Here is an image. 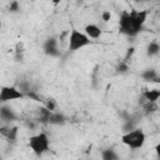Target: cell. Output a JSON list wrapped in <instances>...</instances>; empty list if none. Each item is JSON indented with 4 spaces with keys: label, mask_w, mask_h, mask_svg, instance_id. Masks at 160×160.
<instances>
[{
    "label": "cell",
    "mask_w": 160,
    "mask_h": 160,
    "mask_svg": "<svg viewBox=\"0 0 160 160\" xmlns=\"http://www.w3.org/2000/svg\"><path fill=\"white\" fill-rule=\"evenodd\" d=\"M146 19V10H132L130 12H122L119 20L120 31L129 36H135L142 29V25L145 24Z\"/></svg>",
    "instance_id": "1"
},
{
    "label": "cell",
    "mask_w": 160,
    "mask_h": 160,
    "mask_svg": "<svg viewBox=\"0 0 160 160\" xmlns=\"http://www.w3.org/2000/svg\"><path fill=\"white\" fill-rule=\"evenodd\" d=\"M146 140V135L141 129H132L126 131L122 136H121V142L124 145H126L130 149H140L144 146Z\"/></svg>",
    "instance_id": "2"
},
{
    "label": "cell",
    "mask_w": 160,
    "mask_h": 160,
    "mask_svg": "<svg viewBox=\"0 0 160 160\" xmlns=\"http://www.w3.org/2000/svg\"><path fill=\"white\" fill-rule=\"evenodd\" d=\"M90 44V38L85 34L81 32L76 29H72L69 32V38H68V48L70 51H78L82 48H85L86 45Z\"/></svg>",
    "instance_id": "3"
},
{
    "label": "cell",
    "mask_w": 160,
    "mask_h": 160,
    "mask_svg": "<svg viewBox=\"0 0 160 160\" xmlns=\"http://www.w3.org/2000/svg\"><path fill=\"white\" fill-rule=\"evenodd\" d=\"M49 146H50V140L45 132H39L36 135L30 136L29 139V148L36 155H42L44 152H46L49 150Z\"/></svg>",
    "instance_id": "4"
},
{
    "label": "cell",
    "mask_w": 160,
    "mask_h": 160,
    "mask_svg": "<svg viewBox=\"0 0 160 160\" xmlns=\"http://www.w3.org/2000/svg\"><path fill=\"white\" fill-rule=\"evenodd\" d=\"M25 92L15 86H2L0 90V101L1 102H8L12 100H19L25 98Z\"/></svg>",
    "instance_id": "5"
},
{
    "label": "cell",
    "mask_w": 160,
    "mask_h": 160,
    "mask_svg": "<svg viewBox=\"0 0 160 160\" xmlns=\"http://www.w3.org/2000/svg\"><path fill=\"white\" fill-rule=\"evenodd\" d=\"M44 51H45L48 55H51V56L59 55L58 42H56V39H55V38H50V39L46 40V42L44 44Z\"/></svg>",
    "instance_id": "6"
},
{
    "label": "cell",
    "mask_w": 160,
    "mask_h": 160,
    "mask_svg": "<svg viewBox=\"0 0 160 160\" xmlns=\"http://www.w3.org/2000/svg\"><path fill=\"white\" fill-rule=\"evenodd\" d=\"M84 32L90 38V39H99L102 34V30L96 25V24H88L84 28Z\"/></svg>",
    "instance_id": "7"
},
{
    "label": "cell",
    "mask_w": 160,
    "mask_h": 160,
    "mask_svg": "<svg viewBox=\"0 0 160 160\" xmlns=\"http://www.w3.org/2000/svg\"><path fill=\"white\" fill-rule=\"evenodd\" d=\"M141 78L144 81H148V82H160V76L152 69H146L145 71H142Z\"/></svg>",
    "instance_id": "8"
},
{
    "label": "cell",
    "mask_w": 160,
    "mask_h": 160,
    "mask_svg": "<svg viewBox=\"0 0 160 160\" xmlns=\"http://www.w3.org/2000/svg\"><path fill=\"white\" fill-rule=\"evenodd\" d=\"M144 99L146 101L150 102H156L160 99V89H150V90H145L142 94Z\"/></svg>",
    "instance_id": "9"
},
{
    "label": "cell",
    "mask_w": 160,
    "mask_h": 160,
    "mask_svg": "<svg viewBox=\"0 0 160 160\" xmlns=\"http://www.w3.org/2000/svg\"><path fill=\"white\" fill-rule=\"evenodd\" d=\"M1 135L5 136L6 139L9 140H15L16 139V135H18V128L16 126H11V128H5L2 126L1 130H0Z\"/></svg>",
    "instance_id": "10"
},
{
    "label": "cell",
    "mask_w": 160,
    "mask_h": 160,
    "mask_svg": "<svg viewBox=\"0 0 160 160\" xmlns=\"http://www.w3.org/2000/svg\"><path fill=\"white\" fill-rule=\"evenodd\" d=\"M0 115H1V119L2 120H14L15 119V115L11 110H9L8 108L2 106L1 110H0Z\"/></svg>",
    "instance_id": "11"
},
{
    "label": "cell",
    "mask_w": 160,
    "mask_h": 160,
    "mask_svg": "<svg viewBox=\"0 0 160 160\" xmlns=\"http://www.w3.org/2000/svg\"><path fill=\"white\" fill-rule=\"evenodd\" d=\"M160 51V45L155 41H151L149 45H148V55L152 56V55H156L158 52Z\"/></svg>",
    "instance_id": "12"
},
{
    "label": "cell",
    "mask_w": 160,
    "mask_h": 160,
    "mask_svg": "<svg viewBox=\"0 0 160 160\" xmlns=\"http://www.w3.org/2000/svg\"><path fill=\"white\" fill-rule=\"evenodd\" d=\"M49 122H51V124H61V122H64V116L61 114H59V112H52L51 116H50V121Z\"/></svg>",
    "instance_id": "13"
},
{
    "label": "cell",
    "mask_w": 160,
    "mask_h": 160,
    "mask_svg": "<svg viewBox=\"0 0 160 160\" xmlns=\"http://www.w3.org/2000/svg\"><path fill=\"white\" fill-rule=\"evenodd\" d=\"M102 159L104 160H115V159H118V155L112 150H105L102 152Z\"/></svg>",
    "instance_id": "14"
},
{
    "label": "cell",
    "mask_w": 160,
    "mask_h": 160,
    "mask_svg": "<svg viewBox=\"0 0 160 160\" xmlns=\"http://www.w3.org/2000/svg\"><path fill=\"white\" fill-rule=\"evenodd\" d=\"M44 106H45L46 109H49V110L54 111V110H55V108H56V104H55V101H54L52 99H46V100L44 101Z\"/></svg>",
    "instance_id": "15"
},
{
    "label": "cell",
    "mask_w": 160,
    "mask_h": 160,
    "mask_svg": "<svg viewBox=\"0 0 160 160\" xmlns=\"http://www.w3.org/2000/svg\"><path fill=\"white\" fill-rule=\"evenodd\" d=\"M155 109H158L156 102L146 101V104H145V110H148V111H155Z\"/></svg>",
    "instance_id": "16"
},
{
    "label": "cell",
    "mask_w": 160,
    "mask_h": 160,
    "mask_svg": "<svg viewBox=\"0 0 160 160\" xmlns=\"http://www.w3.org/2000/svg\"><path fill=\"white\" fill-rule=\"evenodd\" d=\"M110 18H111V12L110 11H104L102 14H101V19L104 20V21H109L110 20Z\"/></svg>",
    "instance_id": "17"
},
{
    "label": "cell",
    "mask_w": 160,
    "mask_h": 160,
    "mask_svg": "<svg viewBox=\"0 0 160 160\" xmlns=\"http://www.w3.org/2000/svg\"><path fill=\"white\" fill-rule=\"evenodd\" d=\"M10 10H11V11H16V10H19L18 1H12V2H11V5H10Z\"/></svg>",
    "instance_id": "18"
},
{
    "label": "cell",
    "mask_w": 160,
    "mask_h": 160,
    "mask_svg": "<svg viewBox=\"0 0 160 160\" xmlns=\"http://www.w3.org/2000/svg\"><path fill=\"white\" fill-rule=\"evenodd\" d=\"M126 69H128L126 64H120V65H119V71L124 72V71H126Z\"/></svg>",
    "instance_id": "19"
},
{
    "label": "cell",
    "mask_w": 160,
    "mask_h": 160,
    "mask_svg": "<svg viewBox=\"0 0 160 160\" xmlns=\"http://www.w3.org/2000/svg\"><path fill=\"white\" fill-rule=\"evenodd\" d=\"M155 152H156V155L160 158V141L156 144V146H155Z\"/></svg>",
    "instance_id": "20"
},
{
    "label": "cell",
    "mask_w": 160,
    "mask_h": 160,
    "mask_svg": "<svg viewBox=\"0 0 160 160\" xmlns=\"http://www.w3.org/2000/svg\"><path fill=\"white\" fill-rule=\"evenodd\" d=\"M50 1H51V2L54 4V5H59V4H60V2L62 1V0H50Z\"/></svg>",
    "instance_id": "21"
},
{
    "label": "cell",
    "mask_w": 160,
    "mask_h": 160,
    "mask_svg": "<svg viewBox=\"0 0 160 160\" xmlns=\"http://www.w3.org/2000/svg\"><path fill=\"white\" fill-rule=\"evenodd\" d=\"M136 1H144V0H136Z\"/></svg>",
    "instance_id": "22"
}]
</instances>
